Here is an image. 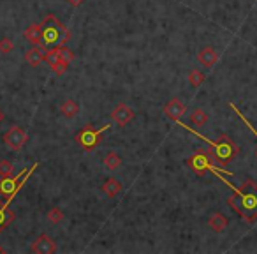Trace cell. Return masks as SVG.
Here are the masks:
<instances>
[{
	"label": "cell",
	"instance_id": "cell-1",
	"mask_svg": "<svg viewBox=\"0 0 257 254\" xmlns=\"http://www.w3.org/2000/svg\"><path fill=\"white\" fill-rule=\"evenodd\" d=\"M215 175L233 191V194L227 196V205H229L243 221H247V222L257 221V182L245 180L239 187H236V185L231 184L225 176H222V171H217Z\"/></svg>",
	"mask_w": 257,
	"mask_h": 254
},
{
	"label": "cell",
	"instance_id": "cell-2",
	"mask_svg": "<svg viewBox=\"0 0 257 254\" xmlns=\"http://www.w3.org/2000/svg\"><path fill=\"white\" fill-rule=\"evenodd\" d=\"M42 27V46L55 48L65 46L71 39L69 28L65 27L55 14H48L46 18L41 21Z\"/></svg>",
	"mask_w": 257,
	"mask_h": 254
},
{
	"label": "cell",
	"instance_id": "cell-3",
	"mask_svg": "<svg viewBox=\"0 0 257 254\" xmlns=\"http://www.w3.org/2000/svg\"><path fill=\"white\" fill-rule=\"evenodd\" d=\"M206 141L210 143V152L213 154L217 164L220 168H224V170L231 161H234V159L238 157L239 147L234 143L227 134H220V138L217 139V141H210V139H206Z\"/></svg>",
	"mask_w": 257,
	"mask_h": 254
},
{
	"label": "cell",
	"instance_id": "cell-4",
	"mask_svg": "<svg viewBox=\"0 0 257 254\" xmlns=\"http://www.w3.org/2000/svg\"><path fill=\"white\" fill-rule=\"evenodd\" d=\"M37 166H39V162H34L28 170L19 171L16 176H13V175L2 176V178H0V194H2L5 199H13L14 196L19 193V189L27 184V180L30 178V175H32L34 171L37 170Z\"/></svg>",
	"mask_w": 257,
	"mask_h": 254
},
{
	"label": "cell",
	"instance_id": "cell-5",
	"mask_svg": "<svg viewBox=\"0 0 257 254\" xmlns=\"http://www.w3.org/2000/svg\"><path fill=\"white\" fill-rule=\"evenodd\" d=\"M187 166L190 168L196 175L202 176V175H206L208 171L213 170L215 166H219V164H217L215 157H213V154H211L210 150H196V152L188 157Z\"/></svg>",
	"mask_w": 257,
	"mask_h": 254
},
{
	"label": "cell",
	"instance_id": "cell-6",
	"mask_svg": "<svg viewBox=\"0 0 257 254\" xmlns=\"http://www.w3.org/2000/svg\"><path fill=\"white\" fill-rule=\"evenodd\" d=\"M106 129H110V125H102L99 129H93L92 125H85L78 134H76V143L83 148V150H95L101 143V134L104 133Z\"/></svg>",
	"mask_w": 257,
	"mask_h": 254
},
{
	"label": "cell",
	"instance_id": "cell-7",
	"mask_svg": "<svg viewBox=\"0 0 257 254\" xmlns=\"http://www.w3.org/2000/svg\"><path fill=\"white\" fill-rule=\"evenodd\" d=\"M2 139H4L5 147L9 148V150L19 152V150L25 147V143L28 141V133L23 127H19V125H13L11 129L5 131Z\"/></svg>",
	"mask_w": 257,
	"mask_h": 254
},
{
	"label": "cell",
	"instance_id": "cell-8",
	"mask_svg": "<svg viewBox=\"0 0 257 254\" xmlns=\"http://www.w3.org/2000/svg\"><path fill=\"white\" fill-rule=\"evenodd\" d=\"M185 113H187V106H185L184 101L178 99V97H173V99H169V101L164 104V115L167 117V118H171V120L180 122Z\"/></svg>",
	"mask_w": 257,
	"mask_h": 254
},
{
	"label": "cell",
	"instance_id": "cell-9",
	"mask_svg": "<svg viewBox=\"0 0 257 254\" xmlns=\"http://www.w3.org/2000/svg\"><path fill=\"white\" fill-rule=\"evenodd\" d=\"M134 115H136L134 110L130 106H127L125 102H120L118 106H115V110L111 111V118L118 127H125L134 118Z\"/></svg>",
	"mask_w": 257,
	"mask_h": 254
},
{
	"label": "cell",
	"instance_id": "cell-10",
	"mask_svg": "<svg viewBox=\"0 0 257 254\" xmlns=\"http://www.w3.org/2000/svg\"><path fill=\"white\" fill-rule=\"evenodd\" d=\"M30 251L36 254H53L56 253V244L50 235H39L34 240Z\"/></svg>",
	"mask_w": 257,
	"mask_h": 254
},
{
	"label": "cell",
	"instance_id": "cell-11",
	"mask_svg": "<svg viewBox=\"0 0 257 254\" xmlns=\"http://www.w3.org/2000/svg\"><path fill=\"white\" fill-rule=\"evenodd\" d=\"M44 62H48V65L53 69V73L58 74V76L65 74V71H67V67H69V64H65V62L58 57V53H56L55 48H48V53H46Z\"/></svg>",
	"mask_w": 257,
	"mask_h": 254
},
{
	"label": "cell",
	"instance_id": "cell-12",
	"mask_svg": "<svg viewBox=\"0 0 257 254\" xmlns=\"http://www.w3.org/2000/svg\"><path fill=\"white\" fill-rule=\"evenodd\" d=\"M46 53H48V48L46 46H34L32 50H28L25 53V62L28 65H32V67H37V65H41V62H44L46 59Z\"/></svg>",
	"mask_w": 257,
	"mask_h": 254
},
{
	"label": "cell",
	"instance_id": "cell-13",
	"mask_svg": "<svg viewBox=\"0 0 257 254\" xmlns=\"http://www.w3.org/2000/svg\"><path fill=\"white\" fill-rule=\"evenodd\" d=\"M219 59H220V55H219V53H217V51L213 50L211 46L202 48V50L198 53V62L202 65V67H206V69L213 67V65L219 62Z\"/></svg>",
	"mask_w": 257,
	"mask_h": 254
},
{
	"label": "cell",
	"instance_id": "cell-14",
	"mask_svg": "<svg viewBox=\"0 0 257 254\" xmlns=\"http://www.w3.org/2000/svg\"><path fill=\"white\" fill-rule=\"evenodd\" d=\"M13 199H5V201H0V233H4V230L9 224H13V221L16 219L14 212L9 208V203Z\"/></svg>",
	"mask_w": 257,
	"mask_h": 254
},
{
	"label": "cell",
	"instance_id": "cell-15",
	"mask_svg": "<svg viewBox=\"0 0 257 254\" xmlns=\"http://www.w3.org/2000/svg\"><path fill=\"white\" fill-rule=\"evenodd\" d=\"M227 224H229V221H227V217L220 212H213L210 217H208V228H210L211 231H215V233L225 231Z\"/></svg>",
	"mask_w": 257,
	"mask_h": 254
},
{
	"label": "cell",
	"instance_id": "cell-16",
	"mask_svg": "<svg viewBox=\"0 0 257 254\" xmlns=\"http://www.w3.org/2000/svg\"><path fill=\"white\" fill-rule=\"evenodd\" d=\"M23 36H25V39L30 41L32 44L41 46L42 44V27H41V23H34V25H30V27H27V30L23 32Z\"/></svg>",
	"mask_w": 257,
	"mask_h": 254
},
{
	"label": "cell",
	"instance_id": "cell-17",
	"mask_svg": "<svg viewBox=\"0 0 257 254\" xmlns=\"http://www.w3.org/2000/svg\"><path fill=\"white\" fill-rule=\"evenodd\" d=\"M60 113L65 117V118H74V117L79 113V104L74 99H65L60 106Z\"/></svg>",
	"mask_w": 257,
	"mask_h": 254
},
{
	"label": "cell",
	"instance_id": "cell-18",
	"mask_svg": "<svg viewBox=\"0 0 257 254\" xmlns=\"http://www.w3.org/2000/svg\"><path fill=\"white\" fill-rule=\"evenodd\" d=\"M102 193L108 196V198H115L122 193V184H120L116 178H108V180L102 184Z\"/></svg>",
	"mask_w": 257,
	"mask_h": 254
},
{
	"label": "cell",
	"instance_id": "cell-19",
	"mask_svg": "<svg viewBox=\"0 0 257 254\" xmlns=\"http://www.w3.org/2000/svg\"><path fill=\"white\" fill-rule=\"evenodd\" d=\"M190 122H192L194 125H198V127H202V125L208 124V113L202 108H196V110H192V113H190Z\"/></svg>",
	"mask_w": 257,
	"mask_h": 254
},
{
	"label": "cell",
	"instance_id": "cell-20",
	"mask_svg": "<svg viewBox=\"0 0 257 254\" xmlns=\"http://www.w3.org/2000/svg\"><path fill=\"white\" fill-rule=\"evenodd\" d=\"M102 162H104V166L108 168V170H118V168L122 166V157H120L116 152L111 150V152H108L104 156V161Z\"/></svg>",
	"mask_w": 257,
	"mask_h": 254
},
{
	"label": "cell",
	"instance_id": "cell-21",
	"mask_svg": "<svg viewBox=\"0 0 257 254\" xmlns=\"http://www.w3.org/2000/svg\"><path fill=\"white\" fill-rule=\"evenodd\" d=\"M204 79H206V74L201 73L199 69H192L190 73H188V83H190V87L192 88L201 87V85L204 83Z\"/></svg>",
	"mask_w": 257,
	"mask_h": 254
},
{
	"label": "cell",
	"instance_id": "cell-22",
	"mask_svg": "<svg viewBox=\"0 0 257 254\" xmlns=\"http://www.w3.org/2000/svg\"><path fill=\"white\" fill-rule=\"evenodd\" d=\"M46 217H48V221H50L51 224H58V222L64 221L65 214H64V210H62V208L53 207V208H50V210H48Z\"/></svg>",
	"mask_w": 257,
	"mask_h": 254
},
{
	"label": "cell",
	"instance_id": "cell-23",
	"mask_svg": "<svg viewBox=\"0 0 257 254\" xmlns=\"http://www.w3.org/2000/svg\"><path fill=\"white\" fill-rule=\"evenodd\" d=\"M55 50H56V53H58V57L65 62V64H71V62L74 60V53L67 46H55Z\"/></svg>",
	"mask_w": 257,
	"mask_h": 254
},
{
	"label": "cell",
	"instance_id": "cell-24",
	"mask_svg": "<svg viewBox=\"0 0 257 254\" xmlns=\"http://www.w3.org/2000/svg\"><path fill=\"white\" fill-rule=\"evenodd\" d=\"M13 50H14L13 39H9V37H2V39H0V53L7 55V53H11Z\"/></svg>",
	"mask_w": 257,
	"mask_h": 254
},
{
	"label": "cell",
	"instance_id": "cell-25",
	"mask_svg": "<svg viewBox=\"0 0 257 254\" xmlns=\"http://www.w3.org/2000/svg\"><path fill=\"white\" fill-rule=\"evenodd\" d=\"M14 166L9 161H0V176H9L13 175Z\"/></svg>",
	"mask_w": 257,
	"mask_h": 254
},
{
	"label": "cell",
	"instance_id": "cell-26",
	"mask_svg": "<svg viewBox=\"0 0 257 254\" xmlns=\"http://www.w3.org/2000/svg\"><path fill=\"white\" fill-rule=\"evenodd\" d=\"M67 2H69V4L73 5V7H78V5H81L83 0H67Z\"/></svg>",
	"mask_w": 257,
	"mask_h": 254
},
{
	"label": "cell",
	"instance_id": "cell-27",
	"mask_svg": "<svg viewBox=\"0 0 257 254\" xmlns=\"http://www.w3.org/2000/svg\"><path fill=\"white\" fill-rule=\"evenodd\" d=\"M4 118H5V115H4V111L0 110V124H2V122H4Z\"/></svg>",
	"mask_w": 257,
	"mask_h": 254
},
{
	"label": "cell",
	"instance_id": "cell-28",
	"mask_svg": "<svg viewBox=\"0 0 257 254\" xmlns=\"http://www.w3.org/2000/svg\"><path fill=\"white\" fill-rule=\"evenodd\" d=\"M0 253H5V249L2 247V245H0Z\"/></svg>",
	"mask_w": 257,
	"mask_h": 254
}]
</instances>
